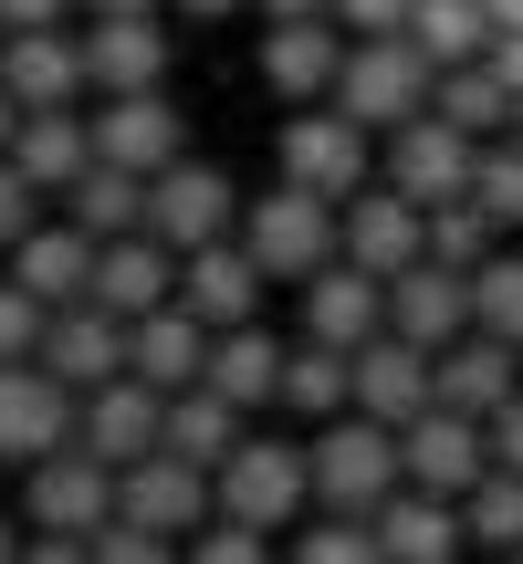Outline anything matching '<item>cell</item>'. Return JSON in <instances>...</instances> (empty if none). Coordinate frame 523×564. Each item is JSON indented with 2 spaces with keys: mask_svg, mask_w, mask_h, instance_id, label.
<instances>
[{
  "mask_svg": "<svg viewBox=\"0 0 523 564\" xmlns=\"http://www.w3.org/2000/svg\"><path fill=\"white\" fill-rule=\"evenodd\" d=\"M303 460H314V512H377L387 491L408 481V470H398V429L366 419V408L314 419V429H303Z\"/></svg>",
  "mask_w": 523,
  "mask_h": 564,
  "instance_id": "6da1fadb",
  "label": "cell"
},
{
  "mask_svg": "<svg viewBox=\"0 0 523 564\" xmlns=\"http://www.w3.org/2000/svg\"><path fill=\"white\" fill-rule=\"evenodd\" d=\"M210 491H221L231 523L293 533L303 512H314V460H303V429H293V440H282V429H242V449L210 470Z\"/></svg>",
  "mask_w": 523,
  "mask_h": 564,
  "instance_id": "7a4b0ae2",
  "label": "cell"
},
{
  "mask_svg": "<svg viewBox=\"0 0 523 564\" xmlns=\"http://www.w3.org/2000/svg\"><path fill=\"white\" fill-rule=\"evenodd\" d=\"M429 84H440V63H429L408 32H345V63H335V95L324 105H345L356 126L387 137V126H408L429 105Z\"/></svg>",
  "mask_w": 523,
  "mask_h": 564,
  "instance_id": "3957f363",
  "label": "cell"
},
{
  "mask_svg": "<svg viewBox=\"0 0 523 564\" xmlns=\"http://www.w3.org/2000/svg\"><path fill=\"white\" fill-rule=\"evenodd\" d=\"M273 178L314 188V199H356L377 178V126H356L345 105H293L273 137Z\"/></svg>",
  "mask_w": 523,
  "mask_h": 564,
  "instance_id": "277c9868",
  "label": "cell"
},
{
  "mask_svg": "<svg viewBox=\"0 0 523 564\" xmlns=\"http://www.w3.org/2000/svg\"><path fill=\"white\" fill-rule=\"evenodd\" d=\"M242 251L273 282L324 272V262H335V199H314V188H293V178L252 188V199H242Z\"/></svg>",
  "mask_w": 523,
  "mask_h": 564,
  "instance_id": "5b68a950",
  "label": "cell"
},
{
  "mask_svg": "<svg viewBox=\"0 0 523 564\" xmlns=\"http://www.w3.org/2000/svg\"><path fill=\"white\" fill-rule=\"evenodd\" d=\"M242 199H252V188L231 178L221 158H168L158 178H147V230H158L168 251L231 241V230H242Z\"/></svg>",
  "mask_w": 523,
  "mask_h": 564,
  "instance_id": "8992f818",
  "label": "cell"
},
{
  "mask_svg": "<svg viewBox=\"0 0 523 564\" xmlns=\"http://www.w3.org/2000/svg\"><path fill=\"white\" fill-rule=\"evenodd\" d=\"M21 523L32 533H105L116 523V470L95 449H74V440L21 460Z\"/></svg>",
  "mask_w": 523,
  "mask_h": 564,
  "instance_id": "52a82bcc",
  "label": "cell"
},
{
  "mask_svg": "<svg viewBox=\"0 0 523 564\" xmlns=\"http://www.w3.org/2000/svg\"><path fill=\"white\" fill-rule=\"evenodd\" d=\"M471 158H482V137H461L440 105H419L408 126H387V137H377V178H387V188H408L419 209L461 199V188H471Z\"/></svg>",
  "mask_w": 523,
  "mask_h": 564,
  "instance_id": "ba28073f",
  "label": "cell"
},
{
  "mask_svg": "<svg viewBox=\"0 0 523 564\" xmlns=\"http://www.w3.org/2000/svg\"><path fill=\"white\" fill-rule=\"evenodd\" d=\"M398 470H408L419 491H450V502H461V491L492 470V429L471 419V408L429 398L419 419H398Z\"/></svg>",
  "mask_w": 523,
  "mask_h": 564,
  "instance_id": "9c48e42d",
  "label": "cell"
},
{
  "mask_svg": "<svg viewBox=\"0 0 523 564\" xmlns=\"http://www.w3.org/2000/svg\"><path fill=\"white\" fill-rule=\"evenodd\" d=\"M335 251H345L356 272H377V282H387V272H408V262L429 251V209L408 199V188L366 178L356 199H335Z\"/></svg>",
  "mask_w": 523,
  "mask_h": 564,
  "instance_id": "30bf717a",
  "label": "cell"
},
{
  "mask_svg": "<svg viewBox=\"0 0 523 564\" xmlns=\"http://www.w3.org/2000/svg\"><path fill=\"white\" fill-rule=\"evenodd\" d=\"M116 512H126V523H147V533H168V544H189V533L221 512V491H210L200 460H179V449H147V460L116 470Z\"/></svg>",
  "mask_w": 523,
  "mask_h": 564,
  "instance_id": "8fae6325",
  "label": "cell"
},
{
  "mask_svg": "<svg viewBox=\"0 0 523 564\" xmlns=\"http://www.w3.org/2000/svg\"><path fill=\"white\" fill-rule=\"evenodd\" d=\"M84 126H95V158L137 167V178H158L168 158H189V116H179V95H168V84H137V95L84 105Z\"/></svg>",
  "mask_w": 523,
  "mask_h": 564,
  "instance_id": "7c38bea8",
  "label": "cell"
},
{
  "mask_svg": "<svg viewBox=\"0 0 523 564\" xmlns=\"http://www.w3.org/2000/svg\"><path fill=\"white\" fill-rule=\"evenodd\" d=\"M84 84L95 95H137V84H168V11H84Z\"/></svg>",
  "mask_w": 523,
  "mask_h": 564,
  "instance_id": "4fadbf2b",
  "label": "cell"
},
{
  "mask_svg": "<svg viewBox=\"0 0 523 564\" xmlns=\"http://www.w3.org/2000/svg\"><path fill=\"white\" fill-rule=\"evenodd\" d=\"M158 429H168V398L126 366V377H105V387H84L74 398V449H95L105 470H126V460H147L158 449Z\"/></svg>",
  "mask_w": 523,
  "mask_h": 564,
  "instance_id": "5bb4252c",
  "label": "cell"
},
{
  "mask_svg": "<svg viewBox=\"0 0 523 564\" xmlns=\"http://www.w3.org/2000/svg\"><path fill=\"white\" fill-rule=\"evenodd\" d=\"M335 63H345V21L335 11L262 21V95L273 105H324L335 95Z\"/></svg>",
  "mask_w": 523,
  "mask_h": 564,
  "instance_id": "9a60e30c",
  "label": "cell"
},
{
  "mask_svg": "<svg viewBox=\"0 0 523 564\" xmlns=\"http://www.w3.org/2000/svg\"><path fill=\"white\" fill-rule=\"evenodd\" d=\"M0 84H11V105H95V84H84V32L74 21H21V32H0Z\"/></svg>",
  "mask_w": 523,
  "mask_h": 564,
  "instance_id": "2e32d148",
  "label": "cell"
},
{
  "mask_svg": "<svg viewBox=\"0 0 523 564\" xmlns=\"http://www.w3.org/2000/svg\"><path fill=\"white\" fill-rule=\"evenodd\" d=\"M63 440H74V387L42 356H11L0 366V470L42 460V449H63Z\"/></svg>",
  "mask_w": 523,
  "mask_h": 564,
  "instance_id": "e0dca14e",
  "label": "cell"
},
{
  "mask_svg": "<svg viewBox=\"0 0 523 564\" xmlns=\"http://www.w3.org/2000/svg\"><path fill=\"white\" fill-rule=\"evenodd\" d=\"M366 523H377V554H387V564H461V554H471L461 502H450V491H419V481H398Z\"/></svg>",
  "mask_w": 523,
  "mask_h": 564,
  "instance_id": "ac0fdd59",
  "label": "cell"
},
{
  "mask_svg": "<svg viewBox=\"0 0 523 564\" xmlns=\"http://www.w3.org/2000/svg\"><path fill=\"white\" fill-rule=\"evenodd\" d=\"M262 293H273V272L242 251V230L231 241H200V251H179V303L221 335V324H252L262 314Z\"/></svg>",
  "mask_w": 523,
  "mask_h": 564,
  "instance_id": "d6986e66",
  "label": "cell"
},
{
  "mask_svg": "<svg viewBox=\"0 0 523 564\" xmlns=\"http://www.w3.org/2000/svg\"><path fill=\"white\" fill-rule=\"evenodd\" d=\"M179 293V251L158 241V230H116V241H95V282H84V303H105V314H158V303Z\"/></svg>",
  "mask_w": 523,
  "mask_h": 564,
  "instance_id": "ffe728a7",
  "label": "cell"
},
{
  "mask_svg": "<svg viewBox=\"0 0 523 564\" xmlns=\"http://www.w3.org/2000/svg\"><path fill=\"white\" fill-rule=\"evenodd\" d=\"M293 293H303V335H314V345H345V356H356L366 335H387V282L356 272L345 251H335L324 272H303Z\"/></svg>",
  "mask_w": 523,
  "mask_h": 564,
  "instance_id": "44dd1931",
  "label": "cell"
},
{
  "mask_svg": "<svg viewBox=\"0 0 523 564\" xmlns=\"http://www.w3.org/2000/svg\"><path fill=\"white\" fill-rule=\"evenodd\" d=\"M387 335H408V345H429L440 356L450 335H471V272H450V262H408V272H387Z\"/></svg>",
  "mask_w": 523,
  "mask_h": 564,
  "instance_id": "7402d4cb",
  "label": "cell"
},
{
  "mask_svg": "<svg viewBox=\"0 0 523 564\" xmlns=\"http://www.w3.org/2000/svg\"><path fill=\"white\" fill-rule=\"evenodd\" d=\"M11 167L42 188V199H63V188L95 167V126H84V105H21V126H11Z\"/></svg>",
  "mask_w": 523,
  "mask_h": 564,
  "instance_id": "603a6c76",
  "label": "cell"
},
{
  "mask_svg": "<svg viewBox=\"0 0 523 564\" xmlns=\"http://www.w3.org/2000/svg\"><path fill=\"white\" fill-rule=\"evenodd\" d=\"M42 366H53L63 387H105L126 377V314H105V303H53V324H42Z\"/></svg>",
  "mask_w": 523,
  "mask_h": 564,
  "instance_id": "cb8c5ba5",
  "label": "cell"
},
{
  "mask_svg": "<svg viewBox=\"0 0 523 564\" xmlns=\"http://www.w3.org/2000/svg\"><path fill=\"white\" fill-rule=\"evenodd\" d=\"M126 366H137L158 398H179V387H200V366H210V324L189 314L179 293H168L158 314H137V324H126Z\"/></svg>",
  "mask_w": 523,
  "mask_h": 564,
  "instance_id": "d4e9b609",
  "label": "cell"
},
{
  "mask_svg": "<svg viewBox=\"0 0 523 564\" xmlns=\"http://www.w3.org/2000/svg\"><path fill=\"white\" fill-rule=\"evenodd\" d=\"M440 398V377H429V345H408V335H366L356 345V408L366 419H419V408Z\"/></svg>",
  "mask_w": 523,
  "mask_h": 564,
  "instance_id": "484cf974",
  "label": "cell"
},
{
  "mask_svg": "<svg viewBox=\"0 0 523 564\" xmlns=\"http://www.w3.org/2000/svg\"><path fill=\"white\" fill-rule=\"evenodd\" d=\"M429 377H440V398H450V408L492 419V408L523 387V345H503V335H482V324H471V335H450L440 356H429Z\"/></svg>",
  "mask_w": 523,
  "mask_h": 564,
  "instance_id": "4316f807",
  "label": "cell"
},
{
  "mask_svg": "<svg viewBox=\"0 0 523 564\" xmlns=\"http://www.w3.org/2000/svg\"><path fill=\"white\" fill-rule=\"evenodd\" d=\"M282 345H293V335H273L262 314H252V324H221V335H210V366H200V377L221 387L231 408H252V419H262V408L282 398Z\"/></svg>",
  "mask_w": 523,
  "mask_h": 564,
  "instance_id": "83f0119b",
  "label": "cell"
},
{
  "mask_svg": "<svg viewBox=\"0 0 523 564\" xmlns=\"http://www.w3.org/2000/svg\"><path fill=\"white\" fill-rule=\"evenodd\" d=\"M11 282L32 303H84V282H95V230H74V220H32L11 241Z\"/></svg>",
  "mask_w": 523,
  "mask_h": 564,
  "instance_id": "f1b7e54d",
  "label": "cell"
},
{
  "mask_svg": "<svg viewBox=\"0 0 523 564\" xmlns=\"http://www.w3.org/2000/svg\"><path fill=\"white\" fill-rule=\"evenodd\" d=\"M282 419L293 429H314V419H335V408H356V356L345 345H314V335H293L282 345Z\"/></svg>",
  "mask_w": 523,
  "mask_h": 564,
  "instance_id": "f546056e",
  "label": "cell"
},
{
  "mask_svg": "<svg viewBox=\"0 0 523 564\" xmlns=\"http://www.w3.org/2000/svg\"><path fill=\"white\" fill-rule=\"evenodd\" d=\"M242 429H252V408H231L221 387H179L168 398V429H158V449H179V460H200V470H221L231 449H242Z\"/></svg>",
  "mask_w": 523,
  "mask_h": 564,
  "instance_id": "4dcf8cb0",
  "label": "cell"
},
{
  "mask_svg": "<svg viewBox=\"0 0 523 564\" xmlns=\"http://www.w3.org/2000/svg\"><path fill=\"white\" fill-rule=\"evenodd\" d=\"M63 220L95 230V241H116V230H147V178H137V167H116V158H95L74 188H63Z\"/></svg>",
  "mask_w": 523,
  "mask_h": 564,
  "instance_id": "1f68e13d",
  "label": "cell"
},
{
  "mask_svg": "<svg viewBox=\"0 0 523 564\" xmlns=\"http://www.w3.org/2000/svg\"><path fill=\"white\" fill-rule=\"evenodd\" d=\"M429 105H440V116L461 126V137H503V126H513V84L492 74V53H471V63H440Z\"/></svg>",
  "mask_w": 523,
  "mask_h": 564,
  "instance_id": "d6a6232c",
  "label": "cell"
},
{
  "mask_svg": "<svg viewBox=\"0 0 523 564\" xmlns=\"http://www.w3.org/2000/svg\"><path fill=\"white\" fill-rule=\"evenodd\" d=\"M492 32H503V21H492V0H419V11H408V42H419L429 63L492 53Z\"/></svg>",
  "mask_w": 523,
  "mask_h": 564,
  "instance_id": "836d02e7",
  "label": "cell"
},
{
  "mask_svg": "<svg viewBox=\"0 0 523 564\" xmlns=\"http://www.w3.org/2000/svg\"><path fill=\"white\" fill-rule=\"evenodd\" d=\"M471 324L523 345V241H492L482 262H471Z\"/></svg>",
  "mask_w": 523,
  "mask_h": 564,
  "instance_id": "e575fe53",
  "label": "cell"
},
{
  "mask_svg": "<svg viewBox=\"0 0 523 564\" xmlns=\"http://www.w3.org/2000/svg\"><path fill=\"white\" fill-rule=\"evenodd\" d=\"M461 523H471V554H513L523 544V470L492 460L482 481L461 491Z\"/></svg>",
  "mask_w": 523,
  "mask_h": 564,
  "instance_id": "d590c367",
  "label": "cell"
},
{
  "mask_svg": "<svg viewBox=\"0 0 523 564\" xmlns=\"http://www.w3.org/2000/svg\"><path fill=\"white\" fill-rule=\"evenodd\" d=\"M471 199L492 209V230H503V241H523V126L482 137V158H471Z\"/></svg>",
  "mask_w": 523,
  "mask_h": 564,
  "instance_id": "8d00e7d4",
  "label": "cell"
},
{
  "mask_svg": "<svg viewBox=\"0 0 523 564\" xmlns=\"http://www.w3.org/2000/svg\"><path fill=\"white\" fill-rule=\"evenodd\" d=\"M282 564H387V554H377V523L366 512H303Z\"/></svg>",
  "mask_w": 523,
  "mask_h": 564,
  "instance_id": "74e56055",
  "label": "cell"
},
{
  "mask_svg": "<svg viewBox=\"0 0 523 564\" xmlns=\"http://www.w3.org/2000/svg\"><path fill=\"white\" fill-rule=\"evenodd\" d=\"M492 241H503V230H492V209L471 199V188H461V199H440V209H429V262H450V272H471V262H482Z\"/></svg>",
  "mask_w": 523,
  "mask_h": 564,
  "instance_id": "f35d334b",
  "label": "cell"
},
{
  "mask_svg": "<svg viewBox=\"0 0 523 564\" xmlns=\"http://www.w3.org/2000/svg\"><path fill=\"white\" fill-rule=\"evenodd\" d=\"M179 564H273V533H262V523H231V512H210V523L179 544Z\"/></svg>",
  "mask_w": 523,
  "mask_h": 564,
  "instance_id": "ab89813d",
  "label": "cell"
},
{
  "mask_svg": "<svg viewBox=\"0 0 523 564\" xmlns=\"http://www.w3.org/2000/svg\"><path fill=\"white\" fill-rule=\"evenodd\" d=\"M42 324H53V303H32L11 272H0V366H11V356H42Z\"/></svg>",
  "mask_w": 523,
  "mask_h": 564,
  "instance_id": "60d3db41",
  "label": "cell"
},
{
  "mask_svg": "<svg viewBox=\"0 0 523 564\" xmlns=\"http://www.w3.org/2000/svg\"><path fill=\"white\" fill-rule=\"evenodd\" d=\"M95 564H179V544H168V533H147V523H126V512H116V523L95 533Z\"/></svg>",
  "mask_w": 523,
  "mask_h": 564,
  "instance_id": "b9f144b4",
  "label": "cell"
},
{
  "mask_svg": "<svg viewBox=\"0 0 523 564\" xmlns=\"http://www.w3.org/2000/svg\"><path fill=\"white\" fill-rule=\"evenodd\" d=\"M32 220H42V188L21 178L11 158H0V262H11V241H21V230H32Z\"/></svg>",
  "mask_w": 523,
  "mask_h": 564,
  "instance_id": "7bdbcfd3",
  "label": "cell"
},
{
  "mask_svg": "<svg viewBox=\"0 0 523 564\" xmlns=\"http://www.w3.org/2000/svg\"><path fill=\"white\" fill-rule=\"evenodd\" d=\"M324 11H335L345 32H408V11H419V0H324Z\"/></svg>",
  "mask_w": 523,
  "mask_h": 564,
  "instance_id": "ee69618b",
  "label": "cell"
},
{
  "mask_svg": "<svg viewBox=\"0 0 523 564\" xmlns=\"http://www.w3.org/2000/svg\"><path fill=\"white\" fill-rule=\"evenodd\" d=\"M482 429H492V460H503V470H523V387H513L503 408H492Z\"/></svg>",
  "mask_w": 523,
  "mask_h": 564,
  "instance_id": "f6af8a7d",
  "label": "cell"
},
{
  "mask_svg": "<svg viewBox=\"0 0 523 564\" xmlns=\"http://www.w3.org/2000/svg\"><path fill=\"white\" fill-rule=\"evenodd\" d=\"M21 564H95V533H32Z\"/></svg>",
  "mask_w": 523,
  "mask_h": 564,
  "instance_id": "bcb514c9",
  "label": "cell"
},
{
  "mask_svg": "<svg viewBox=\"0 0 523 564\" xmlns=\"http://www.w3.org/2000/svg\"><path fill=\"white\" fill-rule=\"evenodd\" d=\"M84 0H0V32H21V21H74Z\"/></svg>",
  "mask_w": 523,
  "mask_h": 564,
  "instance_id": "7dc6e473",
  "label": "cell"
},
{
  "mask_svg": "<svg viewBox=\"0 0 523 564\" xmlns=\"http://www.w3.org/2000/svg\"><path fill=\"white\" fill-rule=\"evenodd\" d=\"M168 11H179V21H242L252 0H168Z\"/></svg>",
  "mask_w": 523,
  "mask_h": 564,
  "instance_id": "c3c4849f",
  "label": "cell"
},
{
  "mask_svg": "<svg viewBox=\"0 0 523 564\" xmlns=\"http://www.w3.org/2000/svg\"><path fill=\"white\" fill-rule=\"evenodd\" d=\"M21 544H32V523H21V512H0V564H21Z\"/></svg>",
  "mask_w": 523,
  "mask_h": 564,
  "instance_id": "681fc988",
  "label": "cell"
},
{
  "mask_svg": "<svg viewBox=\"0 0 523 564\" xmlns=\"http://www.w3.org/2000/svg\"><path fill=\"white\" fill-rule=\"evenodd\" d=\"M262 21H303V11H324V0H252Z\"/></svg>",
  "mask_w": 523,
  "mask_h": 564,
  "instance_id": "f907efd6",
  "label": "cell"
},
{
  "mask_svg": "<svg viewBox=\"0 0 523 564\" xmlns=\"http://www.w3.org/2000/svg\"><path fill=\"white\" fill-rule=\"evenodd\" d=\"M11 126H21V105H11V84H0V158H11Z\"/></svg>",
  "mask_w": 523,
  "mask_h": 564,
  "instance_id": "816d5d0a",
  "label": "cell"
},
{
  "mask_svg": "<svg viewBox=\"0 0 523 564\" xmlns=\"http://www.w3.org/2000/svg\"><path fill=\"white\" fill-rule=\"evenodd\" d=\"M84 11H168V0H84Z\"/></svg>",
  "mask_w": 523,
  "mask_h": 564,
  "instance_id": "f5cc1de1",
  "label": "cell"
},
{
  "mask_svg": "<svg viewBox=\"0 0 523 564\" xmlns=\"http://www.w3.org/2000/svg\"><path fill=\"white\" fill-rule=\"evenodd\" d=\"M492 21H503V32H523V0H492Z\"/></svg>",
  "mask_w": 523,
  "mask_h": 564,
  "instance_id": "db71d44e",
  "label": "cell"
},
{
  "mask_svg": "<svg viewBox=\"0 0 523 564\" xmlns=\"http://www.w3.org/2000/svg\"><path fill=\"white\" fill-rule=\"evenodd\" d=\"M503 564H523V544H513V554H503Z\"/></svg>",
  "mask_w": 523,
  "mask_h": 564,
  "instance_id": "11a10c76",
  "label": "cell"
}]
</instances>
